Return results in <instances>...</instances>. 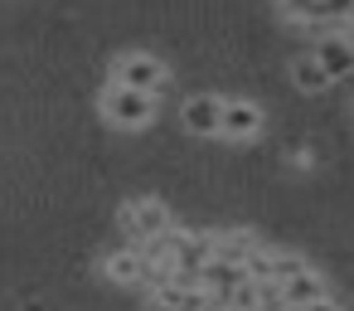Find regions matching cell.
I'll list each match as a JSON object with an SVG mask.
<instances>
[{
    "label": "cell",
    "instance_id": "obj_1",
    "mask_svg": "<svg viewBox=\"0 0 354 311\" xmlns=\"http://www.w3.org/2000/svg\"><path fill=\"white\" fill-rule=\"evenodd\" d=\"M112 83H117V88H131V93H146V98H160V93L170 88V69H165L156 54L131 49V54H122V59L112 64Z\"/></svg>",
    "mask_w": 354,
    "mask_h": 311
},
{
    "label": "cell",
    "instance_id": "obj_2",
    "mask_svg": "<svg viewBox=\"0 0 354 311\" xmlns=\"http://www.w3.org/2000/svg\"><path fill=\"white\" fill-rule=\"evenodd\" d=\"M102 117L117 127V132H146L151 122H156V98H146V93H131V88H117V83H107L102 88Z\"/></svg>",
    "mask_w": 354,
    "mask_h": 311
},
{
    "label": "cell",
    "instance_id": "obj_3",
    "mask_svg": "<svg viewBox=\"0 0 354 311\" xmlns=\"http://www.w3.org/2000/svg\"><path fill=\"white\" fill-rule=\"evenodd\" d=\"M117 224H122V233H127V243H146V238H156V233H165L170 229V209L160 204V199H151V195H141V199H131V204H122V214H117Z\"/></svg>",
    "mask_w": 354,
    "mask_h": 311
},
{
    "label": "cell",
    "instance_id": "obj_4",
    "mask_svg": "<svg viewBox=\"0 0 354 311\" xmlns=\"http://www.w3.org/2000/svg\"><path fill=\"white\" fill-rule=\"evenodd\" d=\"M262 127H267V117H262V107H257V103H248V98H233V103H223L218 136H228V141H252Z\"/></svg>",
    "mask_w": 354,
    "mask_h": 311
},
{
    "label": "cell",
    "instance_id": "obj_5",
    "mask_svg": "<svg viewBox=\"0 0 354 311\" xmlns=\"http://www.w3.org/2000/svg\"><path fill=\"white\" fill-rule=\"evenodd\" d=\"M102 272H107V282H117V287H151V282H156V272L146 267V258H141V248H136V243H127V248L107 253Z\"/></svg>",
    "mask_w": 354,
    "mask_h": 311
},
{
    "label": "cell",
    "instance_id": "obj_6",
    "mask_svg": "<svg viewBox=\"0 0 354 311\" xmlns=\"http://www.w3.org/2000/svg\"><path fill=\"white\" fill-rule=\"evenodd\" d=\"M277 296H281V311H306V306H315V301H325L330 292H325V277H320L315 267H306V272H296V277H286V282L277 287Z\"/></svg>",
    "mask_w": 354,
    "mask_h": 311
},
{
    "label": "cell",
    "instance_id": "obj_7",
    "mask_svg": "<svg viewBox=\"0 0 354 311\" xmlns=\"http://www.w3.org/2000/svg\"><path fill=\"white\" fill-rule=\"evenodd\" d=\"M218 117H223V98H214V93H194L180 107V122L194 136H218Z\"/></svg>",
    "mask_w": 354,
    "mask_h": 311
},
{
    "label": "cell",
    "instance_id": "obj_8",
    "mask_svg": "<svg viewBox=\"0 0 354 311\" xmlns=\"http://www.w3.org/2000/svg\"><path fill=\"white\" fill-rule=\"evenodd\" d=\"M310 59H315V64H320V73H325V78L335 83V78H344V73L354 69V44H349V39H335V35H330V39H320V49H315Z\"/></svg>",
    "mask_w": 354,
    "mask_h": 311
},
{
    "label": "cell",
    "instance_id": "obj_9",
    "mask_svg": "<svg viewBox=\"0 0 354 311\" xmlns=\"http://www.w3.org/2000/svg\"><path fill=\"white\" fill-rule=\"evenodd\" d=\"M257 248H262V243H257L252 233H214V258H218V263L243 267V263H248Z\"/></svg>",
    "mask_w": 354,
    "mask_h": 311
},
{
    "label": "cell",
    "instance_id": "obj_10",
    "mask_svg": "<svg viewBox=\"0 0 354 311\" xmlns=\"http://www.w3.org/2000/svg\"><path fill=\"white\" fill-rule=\"evenodd\" d=\"M291 78H296V88H301V93H325V88H330V78L320 73V64H315L310 54H301V59L291 64Z\"/></svg>",
    "mask_w": 354,
    "mask_h": 311
},
{
    "label": "cell",
    "instance_id": "obj_11",
    "mask_svg": "<svg viewBox=\"0 0 354 311\" xmlns=\"http://www.w3.org/2000/svg\"><path fill=\"white\" fill-rule=\"evenodd\" d=\"M344 25H354V0H349V6H344V15H339Z\"/></svg>",
    "mask_w": 354,
    "mask_h": 311
},
{
    "label": "cell",
    "instance_id": "obj_12",
    "mask_svg": "<svg viewBox=\"0 0 354 311\" xmlns=\"http://www.w3.org/2000/svg\"><path fill=\"white\" fill-rule=\"evenodd\" d=\"M199 311H228V306H209V301H204V306H199Z\"/></svg>",
    "mask_w": 354,
    "mask_h": 311
}]
</instances>
